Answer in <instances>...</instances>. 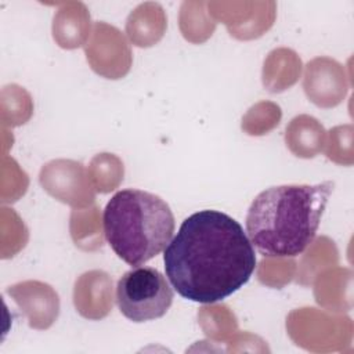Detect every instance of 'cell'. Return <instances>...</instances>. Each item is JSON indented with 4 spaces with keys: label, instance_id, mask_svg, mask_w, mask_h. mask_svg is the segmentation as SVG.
Segmentation results:
<instances>
[{
    "label": "cell",
    "instance_id": "cell-1",
    "mask_svg": "<svg viewBox=\"0 0 354 354\" xmlns=\"http://www.w3.org/2000/svg\"><path fill=\"white\" fill-rule=\"evenodd\" d=\"M166 277L184 299L212 304L239 290L256 268L242 225L220 210L188 216L163 252Z\"/></svg>",
    "mask_w": 354,
    "mask_h": 354
},
{
    "label": "cell",
    "instance_id": "cell-2",
    "mask_svg": "<svg viewBox=\"0 0 354 354\" xmlns=\"http://www.w3.org/2000/svg\"><path fill=\"white\" fill-rule=\"evenodd\" d=\"M333 181L315 185L270 187L252 202L246 214V232L252 245L267 257H295L314 241Z\"/></svg>",
    "mask_w": 354,
    "mask_h": 354
},
{
    "label": "cell",
    "instance_id": "cell-3",
    "mask_svg": "<svg viewBox=\"0 0 354 354\" xmlns=\"http://www.w3.org/2000/svg\"><path fill=\"white\" fill-rule=\"evenodd\" d=\"M102 221L111 249L134 267L165 250L174 232L169 205L160 196L137 188L116 192L104 209Z\"/></svg>",
    "mask_w": 354,
    "mask_h": 354
},
{
    "label": "cell",
    "instance_id": "cell-4",
    "mask_svg": "<svg viewBox=\"0 0 354 354\" xmlns=\"http://www.w3.org/2000/svg\"><path fill=\"white\" fill-rule=\"evenodd\" d=\"M116 301L127 319L147 322L167 313L173 303V290L159 270L136 267L119 278Z\"/></svg>",
    "mask_w": 354,
    "mask_h": 354
},
{
    "label": "cell",
    "instance_id": "cell-5",
    "mask_svg": "<svg viewBox=\"0 0 354 354\" xmlns=\"http://www.w3.org/2000/svg\"><path fill=\"white\" fill-rule=\"evenodd\" d=\"M39 180L41 187L62 203L79 209L94 203V188L80 162L51 160L41 167Z\"/></svg>",
    "mask_w": 354,
    "mask_h": 354
},
{
    "label": "cell",
    "instance_id": "cell-6",
    "mask_svg": "<svg viewBox=\"0 0 354 354\" xmlns=\"http://www.w3.org/2000/svg\"><path fill=\"white\" fill-rule=\"evenodd\" d=\"M86 55L93 71L106 79L124 76L131 65V53L124 37L115 26L104 22L94 24L93 37L86 47Z\"/></svg>",
    "mask_w": 354,
    "mask_h": 354
},
{
    "label": "cell",
    "instance_id": "cell-7",
    "mask_svg": "<svg viewBox=\"0 0 354 354\" xmlns=\"http://www.w3.org/2000/svg\"><path fill=\"white\" fill-rule=\"evenodd\" d=\"M303 88L319 108L339 105L347 94L348 82L343 65L329 57H317L306 66Z\"/></svg>",
    "mask_w": 354,
    "mask_h": 354
},
{
    "label": "cell",
    "instance_id": "cell-8",
    "mask_svg": "<svg viewBox=\"0 0 354 354\" xmlns=\"http://www.w3.org/2000/svg\"><path fill=\"white\" fill-rule=\"evenodd\" d=\"M7 293L28 318L30 328L47 329L59 314V297L48 283L24 281L8 286Z\"/></svg>",
    "mask_w": 354,
    "mask_h": 354
},
{
    "label": "cell",
    "instance_id": "cell-9",
    "mask_svg": "<svg viewBox=\"0 0 354 354\" xmlns=\"http://www.w3.org/2000/svg\"><path fill=\"white\" fill-rule=\"evenodd\" d=\"M76 311L88 319H101L112 310V278L100 270L87 271L75 282Z\"/></svg>",
    "mask_w": 354,
    "mask_h": 354
},
{
    "label": "cell",
    "instance_id": "cell-10",
    "mask_svg": "<svg viewBox=\"0 0 354 354\" xmlns=\"http://www.w3.org/2000/svg\"><path fill=\"white\" fill-rule=\"evenodd\" d=\"M325 141L326 131L313 116L299 115L286 126V147L297 158H314L324 149Z\"/></svg>",
    "mask_w": 354,
    "mask_h": 354
},
{
    "label": "cell",
    "instance_id": "cell-11",
    "mask_svg": "<svg viewBox=\"0 0 354 354\" xmlns=\"http://www.w3.org/2000/svg\"><path fill=\"white\" fill-rule=\"evenodd\" d=\"M166 25L163 8L158 3H145L129 15L126 32L136 46L149 47L162 39Z\"/></svg>",
    "mask_w": 354,
    "mask_h": 354
},
{
    "label": "cell",
    "instance_id": "cell-12",
    "mask_svg": "<svg viewBox=\"0 0 354 354\" xmlns=\"http://www.w3.org/2000/svg\"><path fill=\"white\" fill-rule=\"evenodd\" d=\"M301 72V61L290 48H275L264 61L263 84L271 93H281L293 86Z\"/></svg>",
    "mask_w": 354,
    "mask_h": 354
},
{
    "label": "cell",
    "instance_id": "cell-13",
    "mask_svg": "<svg viewBox=\"0 0 354 354\" xmlns=\"http://www.w3.org/2000/svg\"><path fill=\"white\" fill-rule=\"evenodd\" d=\"M88 29L90 17L82 3H73V8L59 10L54 17V40L64 48L80 47L88 36Z\"/></svg>",
    "mask_w": 354,
    "mask_h": 354
},
{
    "label": "cell",
    "instance_id": "cell-14",
    "mask_svg": "<svg viewBox=\"0 0 354 354\" xmlns=\"http://www.w3.org/2000/svg\"><path fill=\"white\" fill-rule=\"evenodd\" d=\"M88 180L95 191L106 194L123 180V163L112 153H100L88 166Z\"/></svg>",
    "mask_w": 354,
    "mask_h": 354
},
{
    "label": "cell",
    "instance_id": "cell-15",
    "mask_svg": "<svg viewBox=\"0 0 354 354\" xmlns=\"http://www.w3.org/2000/svg\"><path fill=\"white\" fill-rule=\"evenodd\" d=\"M281 119V108L274 102H259L242 119V129L250 136L267 134Z\"/></svg>",
    "mask_w": 354,
    "mask_h": 354
},
{
    "label": "cell",
    "instance_id": "cell-16",
    "mask_svg": "<svg viewBox=\"0 0 354 354\" xmlns=\"http://www.w3.org/2000/svg\"><path fill=\"white\" fill-rule=\"evenodd\" d=\"M353 126L344 124L330 130L326 148L328 159L350 166L353 163Z\"/></svg>",
    "mask_w": 354,
    "mask_h": 354
}]
</instances>
